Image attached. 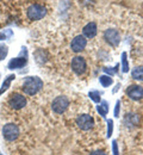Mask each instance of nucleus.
Here are the masks:
<instances>
[{
	"label": "nucleus",
	"mask_w": 143,
	"mask_h": 155,
	"mask_svg": "<svg viewBox=\"0 0 143 155\" xmlns=\"http://www.w3.org/2000/svg\"><path fill=\"white\" fill-rule=\"evenodd\" d=\"M75 123L78 125L79 129H81L83 131H88L94 127V119L93 117L88 114H82L75 118Z\"/></svg>",
	"instance_id": "20e7f679"
},
{
	"label": "nucleus",
	"mask_w": 143,
	"mask_h": 155,
	"mask_svg": "<svg viewBox=\"0 0 143 155\" xmlns=\"http://www.w3.org/2000/svg\"><path fill=\"white\" fill-rule=\"evenodd\" d=\"M89 155H107L104 150H100V149H97V150H93Z\"/></svg>",
	"instance_id": "412c9836"
},
{
	"label": "nucleus",
	"mask_w": 143,
	"mask_h": 155,
	"mask_svg": "<svg viewBox=\"0 0 143 155\" xmlns=\"http://www.w3.org/2000/svg\"><path fill=\"white\" fill-rule=\"evenodd\" d=\"M112 131H113V122H112V119H110V120H107V137L112 135Z\"/></svg>",
	"instance_id": "a211bd4d"
},
{
	"label": "nucleus",
	"mask_w": 143,
	"mask_h": 155,
	"mask_svg": "<svg viewBox=\"0 0 143 155\" xmlns=\"http://www.w3.org/2000/svg\"><path fill=\"white\" fill-rule=\"evenodd\" d=\"M89 98H91L94 103H99V101H100V94H99V92H97V91L89 92Z\"/></svg>",
	"instance_id": "f3484780"
},
{
	"label": "nucleus",
	"mask_w": 143,
	"mask_h": 155,
	"mask_svg": "<svg viewBox=\"0 0 143 155\" xmlns=\"http://www.w3.org/2000/svg\"><path fill=\"white\" fill-rule=\"evenodd\" d=\"M43 87V82L40 78L37 77H28L23 81V92L28 96H34Z\"/></svg>",
	"instance_id": "f257e3e1"
},
{
	"label": "nucleus",
	"mask_w": 143,
	"mask_h": 155,
	"mask_svg": "<svg viewBox=\"0 0 143 155\" xmlns=\"http://www.w3.org/2000/svg\"><path fill=\"white\" fill-rule=\"evenodd\" d=\"M99 81L102 85V87H109L111 84H112V79L111 77H107V75H102L99 78Z\"/></svg>",
	"instance_id": "2eb2a0df"
},
{
	"label": "nucleus",
	"mask_w": 143,
	"mask_h": 155,
	"mask_svg": "<svg viewBox=\"0 0 143 155\" xmlns=\"http://www.w3.org/2000/svg\"><path fill=\"white\" fill-rule=\"evenodd\" d=\"M112 150H113V155H119V150H118V147H117V142L116 141L112 142Z\"/></svg>",
	"instance_id": "aec40b11"
},
{
	"label": "nucleus",
	"mask_w": 143,
	"mask_h": 155,
	"mask_svg": "<svg viewBox=\"0 0 143 155\" xmlns=\"http://www.w3.org/2000/svg\"><path fill=\"white\" fill-rule=\"evenodd\" d=\"M86 45H87V39H86V37L83 35L75 36L74 38L72 39V42H70V49L75 54L81 53L82 50L86 48Z\"/></svg>",
	"instance_id": "6e6552de"
},
{
	"label": "nucleus",
	"mask_w": 143,
	"mask_h": 155,
	"mask_svg": "<svg viewBox=\"0 0 143 155\" xmlns=\"http://www.w3.org/2000/svg\"><path fill=\"white\" fill-rule=\"evenodd\" d=\"M107 111H109V104H107V101H102V105L98 106V112H99L102 117H105L107 115Z\"/></svg>",
	"instance_id": "4468645a"
},
{
	"label": "nucleus",
	"mask_w": 143,
	"mask_h": 155,
	"mask_svg": "<svg viewBox=\"0 0 143 155\" xmlns=\"http://www.w3.org/2000/svg\"><path fill=\"white\" fill-rule=\"evenodd\" d=\"M104 72H106V73H109V74H115L116 72H117V69H111V68H109V67H105L104 68Z\"/></svg>",
	"instance_id": "4be33fe9"
},
{
	"label": "nucleus",
	"mask_w": 143,
	"mask_h": 155,
	"mask_svg": "<svg viewBox=\"0 0 143 155\" xmlns=\"http://www.w3.org/2000/svg\"><path fill=\"white\" fill-rule=\"evenodd\" d=\"M68 106H69V99L66 96H59L51 103V110L57 115L64 114L66 110L68 109Z\"/></svg>",
	"instance_id": "7ed1b4c3"
},
{
	"label": "nucleus",
	"mask_w": 143,
	"mask_h": 155,
	"mask_svg": "<svg viewBox=\"0 0 143 155\" xmlns=\"http://www.w3.org/2000/svg\"><path fill=\"white\" fill-rule=\"evenodd\" d=\"M119 110H121V101L118 100L116 103V109H115V117H119Z\"/></svg>",
	"instance_id": "6ab92c4d"
},
{
	"label": "nucleus",
	"mask_w": 143,
	"mask_h": 155,
	"mask_svg": "<svg viewBox=\"0 0 143 155\" xmlns=\"http://www.w3.org/2000/svg\"><path fill=\"white\" fill-rule=\"evenodd\" d=\"M7 105L10 109L18 111L21 110L26 106V98L24 97V94L18 93V92H13L10 94V97L7 99Z\"/></svg>",
	"instance_id": "f03ea898"
},
{
	"label": "nucleus",
	"mask_w": 143,
	"mask_h": 155,
	"mask_svg": "<svg viewBox=\"0 0 143 155\" xmlns=\"http://www.w3.org/2000/svg\"><path fill=\"white\" fill-rule=\"evenodd\" d=\"M140 119L141 117L137 114H126L124 117V124L126 128H135L140 124Z\"/></svg>",
	"instance_id": "9b49d317"
},
{
	"label": "nucleus",
	"mask_w": 143,
	"mask_h": 155,
	"mask_svg": "<svg viewBox=\"0 0 143 155\" xmlns=\"http://www.w3.org/2000/svg\"><path fill=\"white\" fill-rule=\"evenodd\" d=\"M126 94L131 100L138 101L143 99V87L140 85H131L126 88Z\"/></svg>",
	"instance_id": "9d476101"
},
{
	"label": "nucleus",
	"mask_w": 143,
	"mask_h": 155,
	"mask_svg": "<svg viewBox=\"0 0 143 155\" xmlns=\"http://www.w3.org/2000/svg\"><path fill=\"white\" fill-rule=\"evenodd\" d=\"M47 11H45V7L41 5V4H34L31 5L28 11H26V15H28V18L31 20H38L42 19L44 16H45Z\"/></svg>",
	"instance_id": "39448f33"
},
{
	"label": "nucleus",
	"mask_w": 143,
	"mask_h": 155,
	"mask_svg": "<svg viewBox=\"0 0 143 155\" xmlns=\"http://www.w3.org/2000/svg\"><path fill=\"white\" fill-rule=\"evenodd\" d=\"M131 77L134 78L135 80L143 81V66L135 67V68L131 71Z\"/></svg>",
	"instance_id": "ddd939ff"
},
{
	"label": "nucleus",
	"mask_w": 143,
	"mask_h": 155,
	"mask_svg": "<svg viewBox=\"0 0 143 155\" xmlns=\"http://www.w3.org/2000/svg\"><path fill=\"white\" fill-rule=\"evenodd\" d=\"M70 68H72V71L76 75H82L86 72V69H87L86 60L82 58V56H75V58H72V62H70Z\"/></svg>",
	"instance_id": "0eeeda50"
},
{
	"label": "nucleus",
	"mask_w": 143,
	"mask_h": 155,
	"mask_svg": "<svg viewBox=\"0 0 143 155\" xmlns=\"http://www.w3.org/2000/svg\"><path fill=\"white\" fill-rule=\"evenodd\" d=\"M97 24L94 23V21H91V23H88V24H86L85 26H83V29H82V34H83V36L85 37H87V38H93V37H96V35H97Z\"/></svg>",
	"instance_id": "f8f14e48"
},
{
	"label": "nucleus",
	"mask_w": 143,
	"mask_h": 155,
	"mask_svg": "<svg viewBox=\"0 0 143 155\" xmlns=\"http://www.w3.org/2000/svg\"><path fill=\"white\" fill-rule=\"evenodd\" d=\"M2 135H4V138L6 141H15L18 138L19 136V128L13 124V123H8L6 125H4L2 128Z\"/></svg>",
	"instance_id": "423d86ee"
},
{
	"label": "nucleus",
	"mask_w": 143,
	"mask_h": 155,
	"mask_svg": "<svg viewBox=\"0 0 143 155\" xmlns=\"http://www.w3.org/2000/svg\"><path fill=\"white\" fill-rule=\"evenodd\" d=\"M122 69L124 73L129 72V62H128V58H126V53L122 54Z\"/></svg>",
	"instance_id": "dca6fc26"
},
{
	"label": "nucleus",
	"mask_w": 143,
	"mask_h": 155,
	"mask_svg": "<svg viewBox=\"0 0 143 155\" xmlns=\"http://www.w3.org/2000/svg\"><path fill=\"white\" fill-rule=\"evenodd\" d=\"M104 39L112 47H117L121 42V35L116 29H107L104 32Z\"/></svg>",
	"instance_id": "1a4fd4ad"
}]
</instances>
